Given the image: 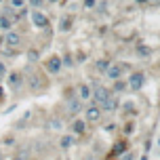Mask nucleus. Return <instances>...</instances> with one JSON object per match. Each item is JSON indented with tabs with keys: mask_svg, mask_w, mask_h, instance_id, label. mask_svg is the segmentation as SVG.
<instances>
[{
	"mask_svg": "<svg viewBox=\"0 0 160 160\" xmlns=\"http://www.w3.org/2000/svg\"><path fill=\"white\" fill-rule=\"evenodd\" d=\"M143 82H145V78H143V74H139V72L128 76V87L133 88V91H139V88L143 87Z\"/></svg>",
	"mask_w": 160,
	"mask_h": 160,
	"instance_id": "obj_2",
	"label": "nucleus"
},
{
	"mask_svg": "<svg viewBox=\"0 0 160 160\" xmlns=\"http://www.w3.org/2000/svg\"><path fill=\"white\" fill-rule=\"evenodd\" d=\"M0 158H2V154H0Z\"/></svg>",
	"mask_w": 160,
	"mask_h": 160,
	"instance_id": "obj_24",
	"label": "nucleus"
},
{
	"mask_svg": "<svg viewBox=\"0 0 160 160\" xmlns=\"http://www.w3.org/2000/svg\"><path fill=\"white\" fill-rule=\"evenodd\" d=\"M28 84H30L34 91H38V88L44 87V78H42L40 74H30V76H28Z\"/></svg>",
	"mask_w": 160,
	"mask_h": 160,
	"instance_id": "obj_4",
	"label": "nucleus"
},
{
	"mask_svg": "<svg viewBox=\"0 0 160 160\" xmlns=\"http://www.w3.org/2000/svg\"><path fill=\"white\" fill-rule=\"evenodd\" d=\"M97 68H99V72H108L110 63H108V61H97Z\"/></svg>",
	"mask_w": 160,
	"mask_h": 160,
	"instance_id": "obj_14",
	"label": "nucleus"
},
{
	"mask_svg": "<svg viewBox=\"0 0 160 160\" xmlns=\"http://www.w3.org/2000/svg\"><path fill=\"white\" fill-rule=\"evenodd\" d=\"M108 99H110V91H108L105 87H95V91H93V101L103 105Z\"/></svg>",
	"mask_w": 160,
	"mask_h": 160,
	"instance_id": "obj_1",
	"label": "nucleus"
},
{
	"mask_svg": "<svg viewBox=\"0 0 160 160\" xmlns=\"http://www.w3.org/2000/svg\"><path fill=\"white\" fill-rule=\"evenodd\" d=\"M8 25H11V19H7L4 15H0V28H4V30H8Z\"/></svg>",
	"mask_w": 160,
	"mask_h": 160,
	"instance_id": "obj_13",
	"label": "nucleus"
},
{
	"mask_svg": "<svg viewBox=\"0 0 160 160\" xmlns=\"http://www.w3.org/2000/svg\"><path fill=\"white\" fill-rule=\"evenodd\" d=\"M32 7L34 8H40V0H32Z\"/></svg>",
	"mask_w": 160,
	"mask_h": 160,
	"instance_id": "obj_21",
	"label": "nucleus"
},
{
	"mask_svg": "<svg viewBox=\"0 0 160 160\" xmlns=\"http://www.w3.org/2000/svg\"><path fill=\"white\" fill-rule=\"evenodd\" d=\"M74 141H76V137H72V135H63V137H61V141H59V145H61L63 150H68V148H70Z\"/></svg>",
	"mask_w": 160,
	"mask_h": 160,
	"instance_id": "obj_9",
	"label": "nucleus"
},
{
	"mask_svg": "<svg viewBox=\"0 0 160 160\" xmlns=\"http://www.w3.org/2000/svg\"><path fill=\"white\" fill-rule=\"evenodd\" d=\"M47 70L51 74H59V70H61V59H59V57H51V59H48L47 61Z\"/></svg>",
	"mask_w": 160,
	"mask_h": 160,
	"instance_id": "obj_5",
	"label": "nucleus"
},
{
	"mask_svg": "<svg viewBox=\"0 0 160 160\" xmlns=\"http://www.w3.org/2000/svg\"><path fill=\"white\" fill-rule=\"evenodd\" d=\"M0 97H2V88H0Z\"/></svg>",
	"mask_w": 160,
	"mask_h": 160,
	"instance_id": "obj_22",
	"label": "nucleus"
},
{
	"mask_svg": "<svg viewBox=\"0 0 160 160\" xmlns=\"http://www.w3.org/2000/svg\"><path fill=\"white\" fill-rule=\"evenodd\" d=\"M28 57H30V61H36V59H38V51H36V48H32V51L28 53Z\"/></svg>",
	"mask_w": 160,
	"mask_h": 160,
	"instance_id": "obj_15",
	"label": "nucleus"
},
{
	"mask_svg": "<svg viewBox=\"0 0 160 160\" xmlns=\"http://www.w3.org/2000/svg\"><path fill=\"white\" fill-rule=\"evenodd\" d=\"M122 72H124V70H122V65H118V63H116V65H110L105 74H108V76H110L112 80H118L120 76H122Z\"/></svg>",
	"mask_w": 160,
	"mask_h": 160,
	"instance_id": "obj_7",
	"label": "nucleus"
},
{
	"mask_svg": "<svg viewBox=\"0 0 160 160\" xmlns=\"http://www.w3.org/2000/svg\"><path fill=\"white\" fill-rule=\"evenodd\" d=\"M4 76H7V65H4L2 61H0V80L4 78Z\"/></svg>",
	"mask_w": 160,
	"mask_h": 160,
	"instance_id": "obj_18",
	"label": "nucleus"
},
{
	"mask_svg": "<svg viewBox=\"0 0 160 160\" xmlns=\"http://www.w3.org/2000/svg\"><path fill=\"white\" fill-rule=\"evenodd\" d=\"M80 110H82V103H80V99H72V101H70V112H72V114H78Z\"/></svg>",
	"mask_w": 160,
	"mask_h": 160,
	"instance_id": "obj_10",
	"label": "nucleus"
},
{
	"mask_svg": "<svg viewBox=\"0 0 160 160\" xmlns=\"http://www.w3.org/2000/svg\"><path fill=\"white\" fill-rule=\"evenodd\" d=\"M101 118V110L99 108H95V105H91L87 110V120H91V122H97V120Z\"/></svg>",
	"mask_w": 160,
	"mask_h": 160,
	"instance_id": "obj_8",
	"label": "nucleus"
},
{
	"mask_svg": "<svg viewBox=\"0 0 160 160\" xmlns=\"http://www.w3.org/2000/svg\"><path fill=\"white\" fill-rule=\"evenodd\" d=\"M32 21H34L36 28H44V25L48 23L47 15H44V13H40V11H34V13H32Z\"/></svg>",
	"mask_w": 160,
	"mask_h": 160,
	"instance_id": "obj_6",
	"label": "nucleus"
},
{
	"mask_svg": "<svg viewBox=\"0 0 160 160\" xmlns=\"http://www.w3.org/2000/svg\"><path fill=\"white\" fill-rule=\"evenodd\" d=\"M70 28V17H65L63 21H61V25H59V30H68Z\"/></svg>",
	"mask_w": 160,
	"mask_h": 160,
	"instance_id": "obj_17",
	"label": "nucleus"
},
{
	"mask_svg": "<svg viewBox=\"0 0 160 160\" xmlns=\"http://www.w3.org/2000/svg\"><path fill=\"white\" fill-rule=\"evenodd\" d=\"M4 42H7V47L8 48H13V47H19V44H21V34L19 32H8L7 36H4Z\"/></svg>",
	"mask_w": 160,
	"mask_h": 160,
	"instance_id": "obj_3",
	"label": "nucleus"
},
{
	"mask_svg": "<svg viewBox=\"0 0 160 160\" xmlns=\"http://www.w3.org/2000/svg\"><path fill=\"white\" fill-rule=\"evenodd\" d=\"M11 84H13V87H19V76H17V74H11Z\"/></svg>",
	"mask_w": 160,
	"mask_h": 160,
	"instance_id": "obj_16",
	"label": "nucleus"
},
{
	"mask_svg": "<svg viewBox=\"0 0 160 160\" xmlns=\"http://www.w3.org/2000/svg\"><path fill=\"white\" fill-rule=\"evenodd\" d=\"M13 7H15V8H21V7H23V2H21V0H13Z\"/></svg>",
	"mask_w": 160,
	"mask_h": 160,
	"instance_id": "obj_20",
	"label": "nucleus"
},
{
	"mask_svg": "<svg viewBox=\"0 0 160 160\" xmlns=\"http://www.w3.org/2000/svg\"><path fill=\"white\" fill-rule=\"evenodd\" d=\"M74 131H76V133H80V135H82V133H84V122H74Z\"/></svg>",
	"mask_w": 160,
	"mask_h": 160,
	"instance_id": "obj_12",
	"label": "nucleus"
},
{
	"mask_svg": "<svg viewBox=\"0 0 160 160\" xmlns=\"http://www.w3.org/2000/svg\"><path fill=\"white\" fill-rule=\"evenodd\" d=\"M139 55H150V48H148V47H141V48H139Z\"/></svg>",
	"mask_w": 160,
	"mask_h": 160,
	"instance_id": "obj_19",
	"label": "nucleus"
},
{
	"mask_svg": "<svg viewBox=\"0 0 160 160\" xmlns=\"http://www.w3.org/2000/svg\"><path fill=\"white\" fill-rule=\"evenodd\" d=\"M80 97H82V99H88V97H91V88H88L87 84H80Z\"/></svg>",
	"mask_w": 160,
	"mask_h": 160,
	"instance_id": "obj_11",
	"label": "nucleus"
},
{
	"mask_svg": "<svg viewBox=\"0 0 160 160\" xmlns=\"http://www.w3.org/2000/svg\"><path fill=\"white\" fill-rule=\"evenodd\" d=\"M0 44H2V36H0Z\"/></svg>",
	"mask_w": 160,
	"mask_h": 160,
	"instance_id": "obj_23",
	"label": "nucleus"
}]
</instances>
